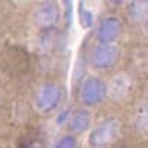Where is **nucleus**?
Masks as SVG:
<instances>
[{
  "mask_svg": "<svg viewBox=\"0 0 148 148\" xmlns=\"http://www.w3.org/2000/svg\"><path fill=\"white\" fill-rule=\"evenodd\" d=\"M64 96V89L61 88L58 83L53 82H47L45 84H42L36 92V98H34V104L37 111L40 113H49L53 108L58 107V104L61 102Z\"/></svg>",
  "mask_w": 148,
  "mask_h": 148,
  "instance_id": "1",
  "label": "nucleus"
},
{
  "mask_svg": "<svg viewBox=\"0 0 148 148\" xmlns=\"http://www.w3.org/2000/svg\"><path fill=\"white\" fill-rule=\"evenodd\" d=\"M120 132V121L114 117L105 119L98 125L89 136V145L92 148H104L113 144Z\"/></svg>",
  "mask_w": 148,
  "mask_h": 148,
  "instance_id": "2",
  "label": "nucleus"
},
{
  "mask_svg": "<svg viewBox=\"0 0 148 148\" xmlns=\"http://www.w3.org/2000/svg\"><path fill=\"white\" fill-rule=\"evenodd\" d=\"M108 88L107 84L98 77L86 79L80 89V99L86 105H98L101 104L107 96Z\"/></svg>",
  "mask_w": 148,
  "mask_h": 148,
  "instance_id": "3",
  "label": "nucleus"
},
{
  "mask_svg": "<svg viewBox=\"0 0 148 148\" xmlns=\"http://www.w3.org/2000/svg\"><path fill=\"white\" fill-rule=\"evenodd\" d=\"M119 55H120V52L114 45L99 43L92 51V64L96 68H101V70L111 68L119 61Z\"/></svg>",
  "mask_w": 148,
  "mask_h": 148,
  "instance_id": "4",
  "label": "nucleus"
},
{
  "mask_svg": "<svg viewBox=\"0 0 148 148\" xmlns=\"http://www.w3.org/2000/svg\"><path fill=\"white\" fill-rule=\"evenodd\" d=\"M120 31H121L120 19L116 18V16H107V18H104L99 22V25H98L96 37H98V40H99L101 43L111 45L119 37Z\"/></svg>",
  "mask_w": 148,
  "mask_h": 148,
  "instance_id": "5",
  "label": "nucleus"
},
{
  "mask_svg": "<svg viewBox=\"0 0 148 148\" xmlns=\"http://www.w3.org/2000/svg\"><path fill=\"white\" fill-rule=\"evenodd\" d=\"M59 18V9L56 3H45L34 14V22L39 27H51Z\"/></svg>",
  "mask_w": 148,
  "mask_h": 148,
  "instance_id": "6",
  "label": "nucleus"
},
{
  "mask_svg": "<svg viewBox=\"0 0 148 148\" xmlns=\"http://www.w3.org/2000/svg\"><path fill=\"white\" fill-rule=\"evenodd\" d=\"M130 89H132V82L127 79V76L120 74V76H116L113 79V82H111L110 95H111L113 99L120 101V99H123V98H126L129 95Z\"/></svg>",
  "mask_w": 148,
  "mask_h": 148,
  "instance_id": "7",
  "label": "nucleus"
},
{
  "mask_svg": "<svg viewBox=\"0 0 148 148\" xmlns=\"http://www.w3.org/2000/svg\"><path fill=\"white\" fill-rule=\"evenodd\" d=\"M133 125L138 132L147 133L148 132V93L142 98V101L138 104L133 116Z\"/></svg>",
  "mask_w": 148,
  "mask_h": 148,
  "instance_id": "8",
  "label": "nucleus"
},
{
  "mask_svg": "<svg viewBox=\"0 0 148 148\" xmlns=\"http://www.w3.org/2000/svg\"><path fill=\"white\" fill-rule=\"evenodd\" d=\"M90 125V113L88 110H77L76 113H73L68 121V127L74 133H82Z\"/></svg>",
  "mask_w": 148,
  "mask_h": 148,
  "instance_id": "9",
  "label": "nucleus"
},
{
  "mask_svg": "<svg viewBox=\"0 0 148 148\" xmlns=\"http://www.w3.org/2000/svg\"><path fill=\"white\" fill-rule=\"evenodd\" d=\"M129 14L133 21H148V2H132L129 5Z\"/></svg>",
  "mask_w": 148,
  "mask_h": 148,
  "instance_id": "10",
  "label": "nucleus"
},
{
  "mask_svg": "<svg viewBox=\"0 0 148 148\" xmlns=\"http://www.w3.org/2000/svg\"><path fill=\"white\" fill-rule=\"evenodd\" d=\"M55 148H77V141L74 136H71V135H67V136L61 138L56 142Z\"/></svg>",
  "mask_w": 148,
  "mask_h": 148,
  "instance_id": "11",
  "label": "nucleus"
},
{
  "mask_svg": "<svg viewBox=\"0 0 148 148\" xmlns=\"http://www.w3.org/2000/svg\"><path fill=\"white\" fill-rule=\"evenodd\" d=\"M80 16H82V25L83 27H86V28H88V27H90L92 25V14H90V12L88 10V9H86V8H80Z\"/></svg>",
  "mask_w": 148,
  "mask_h": 148,
  "instance_id": "12",
  "label": "nucleus"
}]
</instances>
